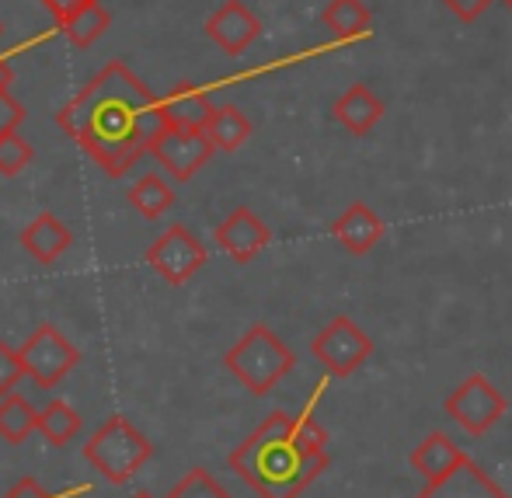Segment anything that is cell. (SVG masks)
<instances>
[{"instance_id":"obj_1","label":"cell","mask_w":512,"mask_h":498,"mask_svg":"<svg viewBox=\"0 0 512 498\" xmlns=\"http://www.w3.org/2000/svg\"><path fill=\"white\" fill-rule=\"evenodd\" d=\"M56 122L108 178H122L143 154H150L168 126V115L164 101L126 63L112 60L56 112Z\"/></svg>"},{"instance_id":"obj_2","label":"cell","mask_w":512,"mask_h":498,"mask_svg":"<svg viewBox=\"0 0 512 498\" xmlns=\"http://www.w3.org/2000/svg\"><path fill=\"white\" fill-rule=\"evenodd\" d=\"M328 432L307 415L272 411L234 453L230 467L262 498H297L328 467Z\"/></svg>"},{"instance_id":"obj_3","label":"cell","mask_w":512,"mask_h":498,"mask_svg":"<svg viewBox=\"0 0 512 498\" xmlns=\"http://www.w3.org/2000/svg\"><path fill=\"white\" fill-rule=\"evenodd\" d=\"M297 356L283 345V338L269 328V324H251L241 335V342L223 356V366L234 373L251 394H269L286 373L293 370Z\"/></svg>"},{"instance_id":"obj_4","label":"cell","mask_w":512,"mask_h":498,"mask_svg":"<svg viewBox=\"0 0 512 498\" xmlns=\"http://www.w3.org/2000/svg\"><path fill=\"white\" fill-rule=\"evenodd\" d=\"M150 453H154L150 439L143 436L140 429H133L122 415L108 418L102 429L88 439V446H84L88 464L95 467L98 474H105V481H112V485L133 481V474L147 464Z\"/></svg>"},{"instance_id":"obj_5","label":"cell","mask_w":512,"mask_h":498,"mask_svg":"<svg viewBox=\"0 0 512 498\" xmlns=\"http://www.w3.org/2000/svg\"><path fill=\"white\" fill-rule=\"evenodd\" d=\"M443 408L464 432L485 436V432H492L502 422V415L509 411V401L485 373H471L464 384L453 387V394L443 401Z\"/></svg>"},{"instance_id":"obj_6","label":"cell","mask_w":512,"mask_h":498,"mask_svg":"<svg viewBox=\"0 0 512 498\" xmlns=\"http://www.w3.org/2000/svg\"><path fill=\"white\" fill-rule=\"evenodd\" d=\"M310 352L331 377H352L373 356V342L352 317L342 314L317 331L314 342H310Z\"/></svg>"},{"instance_id":"obj_7","label":"cell","mask_w":512,"mask_h":498,"mask_svg":"<svg viewBox=\"0 0 512 498\" xmlns=\"http://www.w3.org/2000/svg\"><path fill=\"white\" fill-rule=\"evenodd\" d=\"M147 262L164 283L182 286L206 265V248L196 234H189V230L175 223V227H168L154 244H150Z\"/></svg>"},{"instance_id":"obj_8","label":"cell","mask_w":512,"mask_h":498,"mask_svg":"<svg viewBox=\"0 0 512 498\" xmlns=\"http://www.w3.org/2000/svg\"><path fill=\"white\" fill-rule=\"evenodd\" d=\"M18 352H21V363H25L28 377L39 387H56L77 363H81V352H77L53 324H42Z\"/></svg>"},{"instance_id":"obj_9","label":"cell","mask_w":512,"mask_h":498,"mask_svg":"<svg viewBox=\"0 0 512 498\" xmlns=\"http://www.w3.org/2000/svg\"><path fill=\"white\" fill-rule=\"evenodd\" d=\"M213 140L206 136V129H185V126H164V133L154 140L150 154L161 161V168L168 171L175 182H189L199 168L213 157Z\"/></svg>"},{"instance_id":"obj_10","label":"cell","mask_w":512,"mask_h":498,"mask_svg":"<svg viewBox=\"0 0 512 498\" xmlns=\"http://www.w3.org/2000/svg\"><path fill=\"white\" fill-rule=\"evenodd\" d=\"M213 237H216V244H220V251H227V255L234 258V262H241V265L255 262V258L272 244L269 223H265L262 216H258L255 209H248V206L234 209V213H230L227 220L216 227Z\"/></svg>"},{"instance_id":"obj_11","label":"cell","mask_w":512,"mask_h":498,"mask_svg":"<svg viewBox=\"0 0 512 498\" xmlns=\"http://www.w3.org/2000/svg\"><path fill=\"white\" fill-rule=\"evenodd\" d=\"M206 35L230 56H241L251 42L262 35V21L251 7H244L241 0H227L220 4L206 21Z\"/></svg>"},{"instance_id":"obj_12","label":"cell","mask_w":512,"mask_h":498,"mask_svg":"<svg viewBox=\"0 0 512 498\" xmlns=\"http://www.w3.org/2000/svg\"><path fill=\"white\" fill-rule=\"evenodd\" d=\"M415 498H509V492H502L499 481L481 471V464L464 457L439 481H425V488Z\"/></svg>"},{"instance_id":"obj_13","label":"cell","mask_w":512,"mask_h":498,"mask_svg":"<svg viewBox=\"0 0 512 498\" xmlns=\"http://www.w3.org/2000/svg\"><path fill=\"white\" fill-rule=\"evenodd\" d=\"M331 234H335V241L342 244L349 255H366V251H373L384 241L387 223H384V216L366 206V202H352V206L331 223Z\"/></svg>"},{"instance_id":"obj_14","label":"cell","mask_w":512,"mask_h":498,"mask_svg":"<svg viewBox=\"0 0 512 498\" xmlns=\"http://www.w3.org/2000/svg\"><path fill=\"white\" fill-rule=\"evenodd\" d=\"M70 241H74V237H70V230L63 227L53 213H39L25 230H21V248H25L28 255H32L35 262H42V265L60 262V258L67 255Z\"/></svg>"},{"instance_id":"obj_15","label":"cell","mask_w":512,"mask_h":498,"mask_svg":"<svg viewBox=\"0 0 512 498\" xmlns=\"http://www.w3.org/2000/svg\"><path fill=\"white\" fill-rule=\"evenodd\" d=\"M464 457H467V453L460 450V446L453 443L446 432H429V436H425L422 443L411 450L408 464L415 467L425 481H439L443 474H450Z\"/></svg>"},{"instance_id":"obj_16","label":"cell","mask_w":512,"mask_h":498,"mask_svg":"<svg viewBox=\"0 0 512 498\" xmlns=\"http://www.w3.org/2000/svg\"><path fill=\"white\" fill-rule=\"evenodd\" d=\"M384 101L373 95L366 84H352L342 98L335 101V119L349 129L352 136H366L380 119H384Z\"/></svg>"},{"instance_id":"obj_17","label":"cell","mask_w":512,"mask_h":498,"mask_svg":"<svg viewBox=\"0 0 512 498\" xmlns=\"http://www.w3.org/2000/svg\"><path fill=\"white\" fill-rule=\"evenodd\" d=\"M321 21L342 42L366 39L373 32V14L363 0H328V7L321 11Z\"/></svg>"},{"instance_id":"obj_18","label":"cell","mask_w":512,"mask_h":498,"mask_svg":"<svg viewBox=\"0 0 512 498\" xmlns=\"http://www.w3.org/2000/svg\"><path fill=\"white\" fill-rule=\"evenodd\" d=\"M213 101L206 91H199L196 84H178L168 98H164V115L168 126H185V129H206L209 115H213Z\"/></svg>"},{"instance_id":"obj_19","label":"cell","mask_w":512,"mask_h":498,"mask_svg":"<svg viewBox=\"0 0 512 498\" xmlns=\"http://www.w3.org/2000/svg\"><path fill=\"white\" fill-rule=\"evenodd\" d=\"M206 136L216 150H241L251 136V119L237 105H216L206 122Z\"/></svg>"},{"instance_id":"obj_20","label":"cell","mask_w":512,"mask_h":498,"mask_svg":"<svg viewBox=\"0 0 512 498\" xmlns=\"http://www.w3.org/2000/svg\"><path fill=\"white\" fill-rule=\"evenodd\" d=\"M39 415L42 411L32 408V401L21 394H7L0 401V436L7 443H25L32 432H39Z\"/></svg>"},{"instance_id":"obj_21","label":"cell","mask_w":512,"mask_h":498,"mask_svg":"<svg viewBox=\"0 0 512 498\" xmlns=\"http://www.w3.org/2000/svg\"><path fill=\"white\" fill-rule=\"evenodd\" d=\"M129 206L140 216H147V220H157V216L175 206V192H171V185L164 182L161 175H143L140 182L129 189Z\"/></svg>"},{"instance_id":"obj_22","label":"cell","mask_w":512,"mask_h":498,"mask_svg":"<svg viewBox=\"0 0 512 498\" xmlns=\"http://www.w3.org/2000/svg\"><path fill=\"white\" fill-rule=\"evenodd\" d=\"M108 25H112V14L102 7V0L91 7H84V11H77L70 21H63V35H67L70 42H74L77 49H88L91 42H98L102 35L108 32Z\"/></svg>"},{"instance_id":"obj_23","label":"cell","mask_w":512,"mask_h":498,"mask_svg":"<svg viewBox=\"0 0 512 498\" xmlns=\"http://www.w3.org/2000/svg\"><path fill=\"white\" fill-rule=\"evenodd\" d=\"M39 432L49 446H67L81 432V415L67 401H49V408L39 415Z\"/></svg>"},{"instance_id":"obj_24","label":"cell","mask_w":512,"mask_h":498,"mask_svg":"<svg viewBox=\"0 0 512 498\" xmlns=\"http://www.w3.org/2000/svg\"><path fill=\"white\" fill-rule=\"evenodd\" d=\"M164 498H234V495H230L209 471H203V467H192V471L185 474V478L178 481V485L171 488Z\"/></svg>"},{"instance_id":"obj_25","label":"cell","mask_w":512,"mask_h":498,"mask_svg":"<svg viewBox=\"0 0 512 498\" xmlns=\"http://www.w3.org/2000/svg\"><path fill=\"white\" fill-rule=\"evenodd\" d=\"M32 161H35L32 143H28L18 129H14V133H7V136H0V175H4V178L21 175V171H25Z\"/></svg>"},{"instance_id":"obj_26","label":"cell","mask_w":512,"mask_h":498,"mask_svg":"<svg viewBox=\"0 0 512 498\" xmlns=\"http://www.w3.org/2000/svg\"><path fill=\"white\" fill-rule=\"evenodd\" d=\"M25 363H21V352L11 349L7 342H0V398H7V394H14V387H18V380L25 377Z\"/></svg>"},{"instance_id":"obj_27","label":"cell","mask_w":512,"mask_h":498,"mask_svg":"<svg viewBox=\"0 0 512 498\" xmlns=\"http://www.w3.org/2000/svg\"><path fill=\"white\" fill-rule=\"evenodd\" d=\"M25 105L11 98V91H0V136L14 133V129L25 122Z\"/></svg>"},{"instance_id":"obj_28","label":"cell","mask_w":512,"mask_h":498,"mask_svg":"<svg viewBox=\"0 0 512 498\" xmlns=\"http://www.w3.org/2000/svg\"><path fill=\"white\" fill-rule=\"evenodd\" d=\"M492 4H495V0H443L446 11H453L460 21H467V25H471V21H478Z\"/></svg>"},{"instance_id":"obj_29","label":"cell","mask_w":512,"mask_h":498,"mask_svg":"<svg viewBox=\"0 0 512 498\" xmlns=\"http://www.w3.org/2000/svg\"><path fill=\"white\" fill-rule=\"evenodd\" d=\"M42 7H46L49 14H53L56 21H70L77 11H84V7H91V4H98V0H39Z\"/></svg>"},{"instance_id":"obj_30","label":"cell","mask_w":512,"mask_h":498,"mask_svg":"<svg viewBox=\"0 0 512 498\" xmlns=\"http://www.w3.org/2000/svg\"><path fill=\"white\" fill-rule=\"evenodd\" d=\"M4 498H56V495H49L46 488H42L35 478H21L18 485H14Z\"/></svg>"},{"instance_id":"obj_31","label":"cell","mask_w":512,"mask_h":498,"mask_svg":"<svg viewBox=\"0 0 512 498\" xmlns=\"http://www.w3.org/2000/svg\"><path fill=\"white\" fill-rule=\"evenodd\" d=\"M11 81H14V70H11V63H7V60H0V91H7V88H11Z\"/></svg>"},{"instance_id":"obj_32","label":"cell","mask_w":512,"mask_h":498,"mask_svg":"<svg viewBox=\"0 0 512 498\" xmlns=\"http://www.w3.org/2000/svg\"><path fill=\"white\" fill-rule=\"evenodd\" d=\"M133 498H154V495H150V492H136Z\"/></svg>"},{"instance_id":"obj_33","label":"cell","mask_w":512,"mask_h":498,"mask_svg":"<svg viewBox=\"0 0 512 498\" xmlns=\"http://www.w3.org/2000/svg\"><path fill=\"white\" fill-rule=\"evenodd\" d=\"M502 7H506V11H512V0H502Z\"/></svg>"},{"instance_id":"obj_34","label":"cell","mask_w":512,"mask_h":498,"mask_svg":"<svg viewBox=\"0 0 512 498\" xmlns=\"http://www.w3.org/2000/svg\"><path fill=\"white\" fill-rule=\"evenodd\" d=\"M0 35H4V25H0Z\"/></svg>"}]
</instances>
